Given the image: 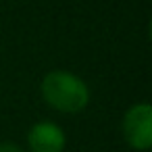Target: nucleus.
Instances as JSON below:
<instances>
[{"label": "nucleus", "instance_id": "obj_1", "mask_svg": "<svg viewBox=\"0 0 152 152\" xmlns=\"http://www.w3.org/2000/svg\"><path fill=\"white\" fill-rule=\"evenodd\" d=\"M40 92L44 102L63 115H77L90 104V88L88 83L65 69H54L48 71L42 77Z\"/></svg>", "mask_w": 152, "mask_h": 152}, {"label": "nucleus", "instance_id": "obj_2", "mask_svg": "<svg viewBox=\"0 0 152 152\" xmlns=\"http://www.w3.org/2000/svg\"><path fill=\"white\" fill-rule=\"evenodd\" d=\"M121 133L131 150L146 152L152 146V106L148 102L131 104L121 119Z\"/></svg>", "mask_w": 152, "mask_h": 152}, {"label": "nucleus", "instance_id": "obj_3", "mask_svg": "<svg viewBox=\"0 0 152 152\" xmlns=\"http://www.w3.org/2000/svg\"><path fill=\"white\" fill-rule=\"evenodd\" d=\"M29 152H63L67 148V133L54 121H38L27 131Z\"/></svg>", "mask_w": 152, "mask_h": 152}, {"label": "nucleus", "instance_id": "obj_4", "mask_svg": "<svg viewBox=\"0 0 152 152\" xmlns=\"http://www.w3.org/2000/svg\"><path fill=\"white\" fill-rule=\"evenodd\" d=\"M0 152H25V150L15 142H0Z\"/></svg>", "mask_w": 152, "mask_h": 152}]
</instances>
